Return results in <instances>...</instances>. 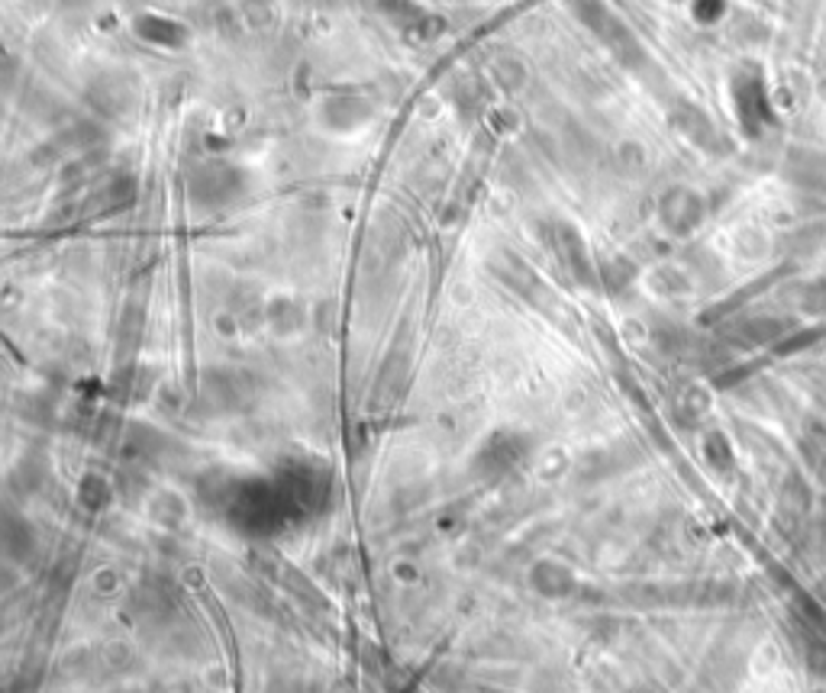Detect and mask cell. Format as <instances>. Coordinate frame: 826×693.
I'll return each mask as SVG.
<instances>
[{
	"label": "cell",
	"mask_w": 826,
	"mask_h": 693,
	"mask_svg": "<svg viewBox=\"0 0 826 693\" xmlns=\"http://www.w3.org/2000/svg\"><path fill=\"white\" fill-rule=\"evenodd\" d=\"M811 503H813L811 487L797 478V474H791L788 484H784V490H782V509L791 513V519H804L807 513H811Z\"/></svg>",
	"instance_id": "6da1fadb"
}]
</instances>
